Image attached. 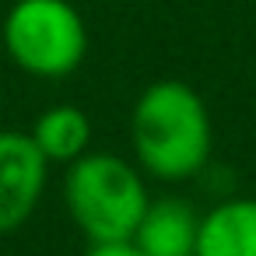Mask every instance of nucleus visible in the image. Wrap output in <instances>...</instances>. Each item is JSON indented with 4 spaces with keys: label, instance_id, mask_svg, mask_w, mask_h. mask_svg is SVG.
Here are the masks:
<instances>
[{
    "label": "nucleus",
    "instance_id": "6",
    "mask_svg": "<svg viewBox=\"0 0 256 256\" xmlns=\"http://www.w3.org/2000/svg\"><path fill=\"white\" fill-rule=\"evenodd\" d=\"M196 256H256V196H221L200 210Z\"/></svg>",
    "mask_w": 256,
    "mask_h": 256
},
{
    "label": "nucleus",
    "instance_id": "5",
    "mask_svg": "<svg viewBox=\"0 0 256 256\" xmlns=\"http://www.w3.org/2000/svg\"><path fill=\"white\" fill-rule=\"evenodd\" d=\"M196 232H200L196 204L179 193H162L151 196L130 242L140 249V256H196Z\"/></svg>",
    "mask_w": 256,
    "mask_h": 256
},
{
    "label": "nucleus",
    "instance_id": "2",
    "mask_svg": "<svg viewBox=\"0 0 256 256\" xmlns=\"http://www.w3.org/2000/svg\"><path fill=\"white\" fill-rule=\"evenodd\" d=\"M151 204L148 176L134 158L88 151L64 172V207L84 242H130Z\"/></svg>",
    "mask_w": 256,
    "mask_h": 256
},
{
    "label": "nucleus",
    "instance_id": "8",
    "mask_svg": "<svg viewBox=\"0 0 256 256\" xmlns=\"http://www.w3.org/2000/svg\"><path fill=\"white\" fill-rule=\"evenodd\" d=\"M81 256H140L134 242H92Z\"/></svg>",
    "mask_w": 256,
    "mask_h": 256
},
{
    "label": "nucleus",
    "instance_id": "4",
    "mask_svg": "<svg viewBox=\"0 0 256 256\" xmlns=\"http://www.w3.org/2000/svg\"><path fill=\"white\" fill-rule=\"evenodd\" d=\"M50 168L28 130H0V235H11L36 218Z\"/></svg>",
    "mask_w": 256,
    "mask_h": 256
},
{
    "label": "nucleus",
    "instance_id": "7",
    "mask_svg": "<svg viewBox=\"0 0 256 256\" xmlns=\"http://www.w3.org/2000/svg\"><path fill=\"white\" fill-rule=\"evenodd\" d=\"M28 134L50 165L67 168L70 162H78L81 154L92 151V120L84 109H78L70 102H56V106L42 109Z\"/></svg>",
    "mask_w": 256,
    "mask_h": 256
},
{
    "label": "nucleus",
    "instance_id": "1",
    "mask_svg": "<svg viewBox=\"0 0 256 256\" xmlns=\"http://www.w3.org/2000/svg\"><path fill=\"white\" fill-rule=\"evenodd\" d=\"M130 151L137 168L154 182H190L207 172L214 123L200 92L186 81H151L130 109Z\"/></svg>",
    "mask_w": 256,
    "mask_h": 256
},
{
    "label": "nucleus",
    "instance_id": "3",
    "mask_svg": "<svg viewBox=\"0 0 256 256\" xmlns=\"http://www.w3.org/2000/svg\"><path fill=\"white\" fill-rule=\"evenodd\" d=\"M0 42L22 74L64 81L88 56V25L70 0H14L0 25Z\"/></svg>",
    "mask_w": 256,
    "mask_h": 256
}]
</instances>
